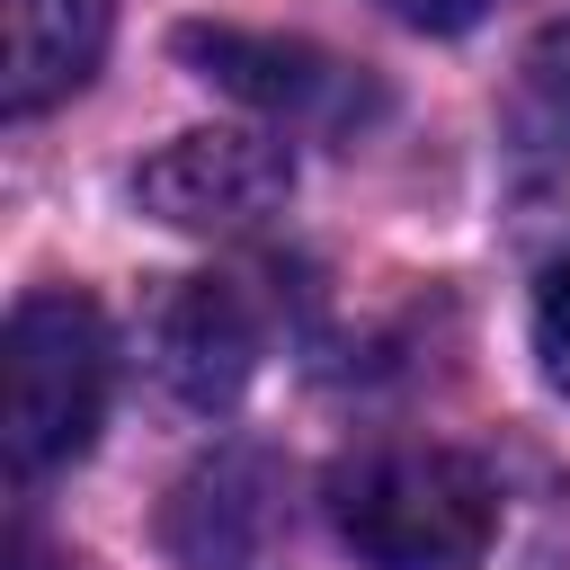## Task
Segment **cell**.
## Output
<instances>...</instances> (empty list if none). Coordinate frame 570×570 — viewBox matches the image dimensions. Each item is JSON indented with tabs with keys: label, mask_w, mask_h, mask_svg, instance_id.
Wrapping results in <instances>:
<instances>
[{
	"label": "cell",
	"mask_w": 570,
	"mask_h": 570,
	"mask_svg": "<svg viewBox=\"0 0 570 570\" xmlns=\"http://www.w3.org/2000/svg\"><path fill=\"white\" fill-rule=\"evenodd\" d=\"M178 53H187L214 89L249 98V107H258V116H276V125H347V116L365 107V80H356L347 62H330V53H312V45H285V36L187 27V36H178Z\"/></svg>",
	"instance_id": "cell-4"
},
{
	"label": "cell",
	"mask_w": 570,
	"mask_h": 570,
	"mask_svg": "<svg viewBox=\"0 0 570 570\" xmlns=\"http://www.w3.org/2000/svg\"><path fill=\"white\" fill-rule=\"evenodd\" d=\"M330 525L356 570H481L499 534L490 472L445 445H374L330 481Z\"/></svg>",
	"instance_id": "cell-1"
},
{
	"label": "cell",
	"mask_w": 570,
	"mask_h": 570,
	"mask_svg": "<svg viewBox=\"0 0 570 570\" xmlns=\"http://www.w3.org/2000/svg\"><path fill=\"white\" fill-rule=\"evenodd\" d=\"M383 9H392L401 27H419V36H463L490 0H383Z\"/></svg>",
	"instance_id": "cell-9"
},
{
	"label": "cell",
	"mask_w": 570,
	"mask_h": 570,
	"mask_svg": "<svg viewBox=\"0 0 570 570\" xmlns=\"http://www.w3.org/2000/svg\"><path fill=\"white\" fill-rule=\"evenodd\" d=\"M9 570H71V561H62V552H45V543H36V525H18V534H9Z\"/></svg>",
	"instance_id": "cell-10"
},
{
	"label": "cell",
	"mask_w": 570,
	"mask_h": 570,
	"mask_svg": "<svg viewBox=\"0 0 570 570\" xmlns=\"http://www.w3.org/2000/svg\"><path fill=\"white\" fill-rule=\"evenodd\" d=\"M134 196L178 232H249L294 196V151L267 125H205L151 151L134 169Z\"/></svg>",
	"instance_id": "cell-3"
},
{
	"label": "cell",
	"mask_w": 570,
	"mask_h": 570,
	"mask_svg": "<svg viewBox=\"0 0 570 570\" xmlns=\"http://www.w3.org/2000/svg\"><path fill=\"white\" fill-rule=\"evenodd\" d=\"M534 365L552 392H570V249H552L534 276Z\"/></svg>",
	"instance_id": "cell-8"
},
{
	"label": "cell",
	"mask_w": 570,
	"mask_h": 570,
	"mask_svg": "<svg viewBox=\"0 0 570 570\" xmlns=\"http://www.w3.org/2000/svg\"><path fill=\"white\" fill-rule=\"evenodd\" d=\"M107 53V0H9V71H0V107L9 116H45L62 107Z\"/></svg>",
	"instance_id": "cell-6"
},
{
	"label": "cell",
	"mask_w": 570,
	"mask_h": 570,
	"mask_svg": "<svg viewBox=\"0 0 570 570\" xmlns=\"http://www.w3.org/2000/svg\"><path fill=\"white\" fill-rule=\"evenodd\" d=\"M116 392V347L89 294H27L9 312V347H0V428H9V472H62L98 445Z\"/></svg>",
	"instance_id": "cell-2"
},
{
	"label": "cell",
	"mask_w": 570,
	"mask_h": 570,
	"mask_svg": "<svg viewBox=\"0 0 570 570\" xmlns=\"http://www.w3.org/2000/svg\"><path fill=\"white\" fill-rule=\"evenodd\" d=\"M151 365H160V383H169L187 410L240 401V383H249V365H258V321H249V303H240L223 276H187V285L160 303V321H151Z\"/></svg>",
	"instance_id": "cell-5"
},
{
	"label": "cell",
	"mask_w": 570,
	"mask_h": 570,
	"mask_svg": "<svg viewBox=\"0 0 570 570\" xmlns=\"http://www.w3.org/2000/svg\"><path fill=\"white\" fill-rule=\"evenodd\" d=\"M508 151L525 169H570V27L534 36L508 98Z\"/></svg>",
	"instance_id": "cell-7"
}]
</instances>
